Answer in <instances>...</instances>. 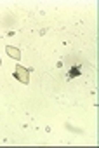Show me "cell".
Returning a JSON list of instances; mask_svg holds the SVG:
<instances>
[{
  "mask_svg": "<svg viewBox=\"0 0 99 148\" xmlns=\"http://www.w3.org/2000/svg\"><path fill=\"white\" fill-rule=\"evenodd\" d=\"M5 49H7V54H9L11 58H14L16 61L21 59V52H19V49H16V47H12V45H7Z\"/></svg>",
  "mask_w": 99,
  "mask_h": 148,
  "instance_id": "cell-2",
  "label": "cell"
},
{
  "mask_svg": "<svg viewBox=\"0 0 99 148\" xmlns=\"http://www.w3.org/2000/svg\"><path fill=\"white\" fill-rule=\"evenodd\" d=\"M80 75V66H75V68H71L70 71H68V79H75V77H78Z\"/></svg>",
  "mask_w": 99,
  "mask_h": 148,
  "instance_id": "cell-3",
  "label": "cell"
},
{
  "mask_svg": "<svg viewBox=\"0 0 99 148\" xmlns=\"http://www.w3.org/2000/svg\"><path fill=\"white\" fill-rule=\"evenodd\" d=\"M14 77H16V79L19 80V82H23V84H28V82H30V75H28V70H26V68H23L21 64H18V66H16Z\"/></svg>",
  "mask_w": 99,
  "mask_h": 148,
  "instance_id": "cell-1",
  "label": "cell"
}]
</instances>
